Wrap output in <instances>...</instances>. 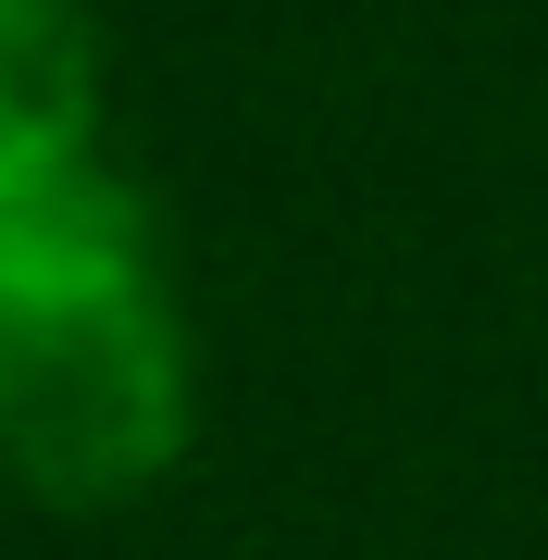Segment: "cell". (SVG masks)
Instances as JSON below:
<instances>
[{"instance_id":"obj_1","label":"cell","mask_w":548,"mask_h":560,"mask_svg":"<svg viewBox=\"0 0 548 560\" xmlns=\"http://www.w3.org/2000/svg\"><path fill=\"white\" fill-rule=\"evenodd\" d=\"M187 448V337L150 287L138 200L113 175L0 212V486L38 511H113Z\"/></svg>"},{"instance_id":"obj_2","label":"cell","mask_w":548,"mask_h":560,"mask_svg":"<svg viewBox=\"0 0 548 560\" xmlns=\"http://www.w3.org/2000/svg\"><path fill=\"white\" fill-rule=\"evenodd\" d=\"M101 38L75 0H0V212L62 200L101 162Z\"/></svg>"}]
</instances>
